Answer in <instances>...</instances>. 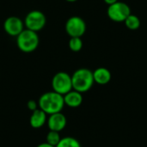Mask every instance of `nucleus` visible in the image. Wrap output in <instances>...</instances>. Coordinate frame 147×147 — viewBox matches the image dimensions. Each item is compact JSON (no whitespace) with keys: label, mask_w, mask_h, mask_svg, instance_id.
Segmentation results:
<instances>
[{"label":"nucleus","mask_w":147,"mask_h":147,"mask_svg":"<svg viewBox=\"0 0 147 147\" xmlns=\"http://www.w3.org/2000/svg\"><path fill=\"white\" fill-rule=\"evenodd\" d=\"M39 109L47 115L61 112L65 107L64 96L53 90L43 93L38 100Z\"/></svg>","instance_id":"1"},{"label":"nucleus","mask_w":147,"mask_h":147,"mask_svg":"<svg viewBox=\"0 0 147 147\" xmlns=\"http://www.w3.org/2000/svg\"><path fill=\"white\" fill-rule=\"evenodd\" d=\"M71 82L73 90L80 93L87 92L95 84L93 71L88 68H79L71 75Z\"/></svg>","instance_id":"2"},{"label":"nucleus","mask_w":147,"mask_h":147,"mask_svg":"<svg viewBox=\"0 0 147 147\" xmlns=\"http://www.w3.org/2000/svg\"><path fill=\"white\" fill-rule=\"evenodd\" d=\"M16 38L18 49L25 53L34 52L40 44V37L38 33L28 28H25Z\"/></svg>","instance_id":"3"},{"label":"nucleus","mask_w":147,"mask_h":147,"mask_svg":"<svg viewBox=\"0 0 147 147\" xmlns=\"http://www.w3.org/2000/svg\"><path fill=\"white\" fill-rule=\"evenodd\" d=\"M52 89L53 91L64 96L72 89L71 75L65 71L57 72L52 78Z\"/></svg>","instance_id":"4"},{"label":"nucleus","mask_w":147,"mask_h":147,"mask_svg":"<svg viewBox=\"0 0 147 147\" xmlns=\"http://www.w3.org/2000/svg\"><path fill=\"white\" fill-rule=\"evenodd\" d=\"M25 28L30 29L34 32H39L42 30L47 24V17L45 14L38 9H34L29 11L24 20Z\"/></svg>","instance_id":"5"},{"label":"nucleus","mask_w":147,"mask_h":147,"mask_svg":"<svg viewBox=\"0 0 147 147\" xmlns=\"http://www.w3.org/2000/svg\"><path fill=\"white\" fill-rule=\"evenodd\" d=\"M130 14L132 13L129 5L120 1L109 5L107 9V15L109 18L115 22H124Z\"/></svg>","instance_id":"6"},{"label":"nucleus","mask_w":147,"mask_h":147,"mask_svg":"<svg viewBox=\"0 0 147 147\" xmlns=\"http://www.w3.org/2000/svg\"><path fill=\"white\" fill-rule=\"evenodd\" d=\"M86 28L85 21L78 16H71L65 24V32L70 37H82L85 34Z\"/></svg>","instance_id":"7"},{"label":"nucleus","mask_w":147,"mask_h":147,"mask_svg":"<svg viewBox=\"0 0 147 147\" xmlns=\"http://www.w3.org/2000/svg\"><path fill=\"white\" fill-rule=\"evenodd\" d=\"M3 29L8 35L16 37L25 29L24 22L18 16H9L3 22Z\"/></svg>","instance_id":"8"},{"label":"nucleus","mask_w":147,"mask_h":147,"mask_svg":"<svg viewBox=\"0 0 147 147\" xmlns=\"http://www.w3.org/2000/svg\"><path fill=\"white\" fill-rule=\"evenodd\" d=\"M47 127L49 130L52 131H56V132H60L65 129L67 124V120L65 115H63L61 112L55 113L49 115L47 117Z\"/></svg>","instance_id":"9"},{"label":"nucleus","mask_w":147,"mask_h":147,"mask_svg":"<svg viewBox=\"0 0 147 147\" xmlns=\"http://www.w3.org/2000/svg\"><path fill=\"white\" fill-rule=\"evenodd\" d=\"M47 115L40 109H37L32 112L29 119V123L33 128L39 129L47 123Z\"/></svg>","instance_id":"10"},{"label":"nucleus","mask_w":147,"mask_h":147,"mask_svg":"<svg viewBox=\"0 0 147 147\" xmlns=\"http://www.w3.org/2000/svg\"><path fill=\"white\" fill-rule=\"evenodd\" d=\"M63 96H64L65 105H66L70 108H72V109L78 108L83 102L82 93H80L75 90H71V91H69Z\"/></svg>","instance_id":"11"},{"label":"nucleus","mask_w":147,"mask_h":147,"mask_svg":"<svg viewBox=\"0 0 147 147\" xmlns=\"http://www.w3.org/2000/svg\"><path fill=\"white\" fill-rule=\"evenodd\" d=\"M93 78L96 84L105 85L110 82L112 75L110 71L106 67H98L93 71Z\"/></svg>","instance_id":"12"},{"label":"nucleus","mask_w":147,"mask_h":147,"mask_svg":"<svg viewBox=\"0 0 147 147\" xmlns=\"http://www.w3.org/2000/svg\"><path fill=\"white\" fill-rule=\"evenodd\" d=\"M124 23L126 27L130 30H137L140 28L141 25L140 19L136 15H134V14H130L127 17V19L124 21Z\"/></svg>","instance_id":"13"},{"label":"nucleus","mask_w":147,"mask_h":147,"mask_svg":"<svg viewBox=\"0 0 147 147\" xmlns=\"http://www.w3.org/2000/svg\"><path fill=\"white\" fill-rule=\"evenodd\" d=\"M55 147H81V144L73 137H64Z\"/></svg>","instance_id":"14"},{"label":"nucleus","mask_w":147,"mask_h":147,"mask_svg":"<svg viewBox=\"0 0 147 147\" xmlns=\"http://www.w3.org/2000/svg\"><path fill=\"white\" fill-rule=\"evenodd\" d=\"M68 46L71 51L78 53L83 48V40L81 37H70Z\"/></svg>","instance_id":"15"},{"label":"nucleus","mask_w":147,"mask_h":147,"mask_svg":"<svg viewBox=\"0 0 147 147\" xmlns=\"http://www.w3.org/2000/svg\"><path fill=\"white\" fill-rule=\"evenodd\" d=\"M60 140H61V137L59 135V133L56 131L50 130L46 136V142L53 146H56Z\"/></svg>","instance_id":"16"},{"label":"nucleus","mask_w":147,"mask_h":147,"mask_svg":"<svg viewBox=\"0 0 147 147\" xmlns=\"http://www.w3.org/2000/svg\"><path fill=\"white\" fill-rule=\"evenodd\" d=\"M27 107L28 109L30 110V111H34L35 109H39V104H38V102H35L34 100H29L28 102H27Z\"/></svg>","instance_id":"17"},{"label":"nucleus","mask_w":147,"mask_h":147,"mask_svg":"<svg viewBox=\"0 0 147 147\" xmlns=\"http://www.w3.org/2000/svg\"><path fill=\"white\" fill-rule=\"evenodd\" d=\"M36 147H55V146H51L50 144H48V143L45 142V143H41V144L38 145V146H37Z\"/></svg>","instance_id":"18"},{"label":"nucleus","mask_w":147,"mask_h":147,"mask_svg":"<svg viewBox=\"0 0 147 147\" xmlns=\"http://www.w3.org/2000/svg\"><path fill=\"white\" fill-rule=\"evenodd\" d=\"M104 1V3H107L108 5H111V4H113V3H116L117 1H119V0H103Z\"/></svg>","instance_id":"19"},{"label":"nucleus","mask_w":147,"mask_h":147,"mask_svg":"<svg viewBox=\"0 0 147 147\" xmlns=\"http://www.w3.org/2000/svg\"><path fill=\"white\" fill-rule=\"evenodd\" d=\"M65 1H66V2H68V3H75V2H77L78 0H65Z\"/></svg>","instance_id":"20"}]
</instances>
